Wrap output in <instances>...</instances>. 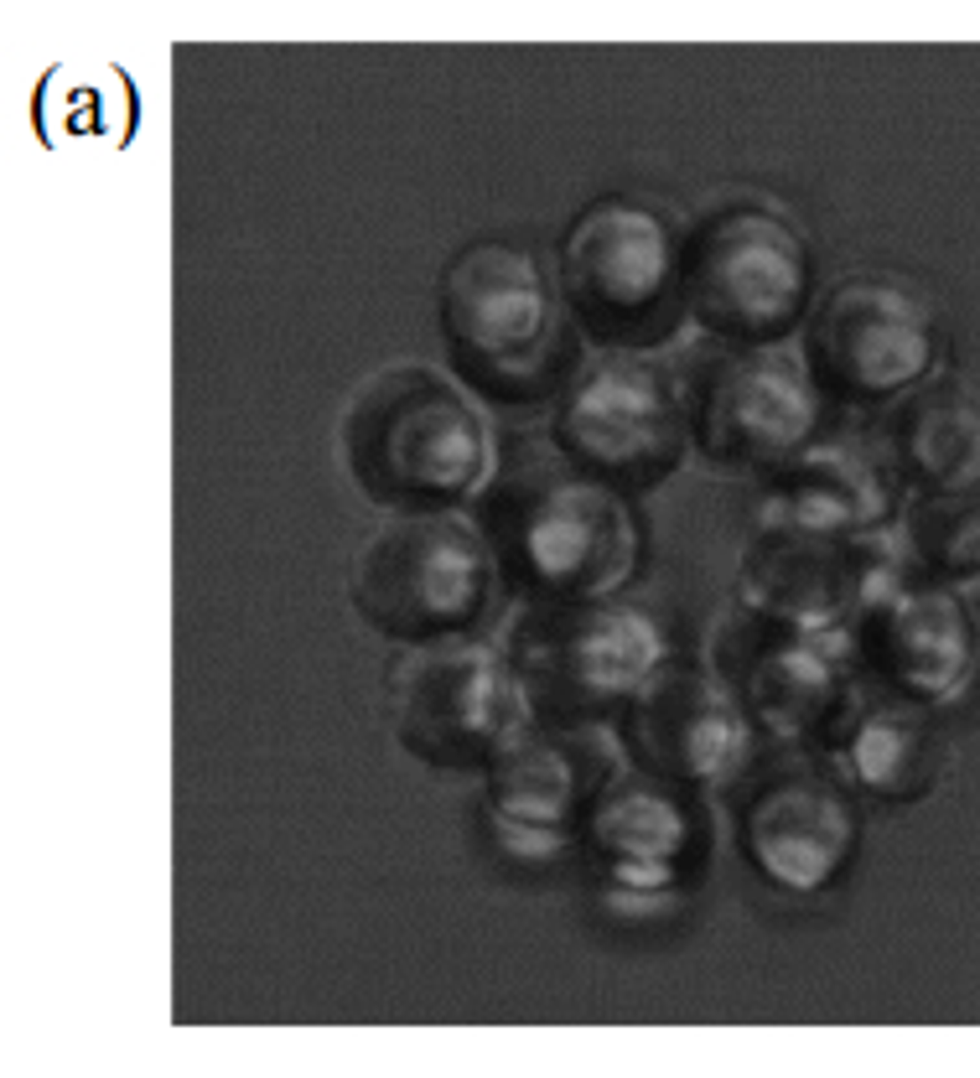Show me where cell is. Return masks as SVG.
Instances as JSON below:
<instances>
[{
  "instance_id": "obj_1",
  "label": "cell",
  "mask_w": 980,
  "mask_h": 1078,
  "mask_svg": "<svg viewBox=\"0 0 980 1078\" xmlns=\"http://www.w3.org/2000/svg\"><path fill=\"white\" fill-rule=\"evenodd\" d=\"M343 467L385 513H441L488 487L493 446L477 399L431 363H389L343 405Z\"/></svg>"
},
{
  "instance_id": "obj_2",
  "label": "cell",
  "mask_w": 980,
  "mask_h": 1078,
  "mask_svg": "<svg viewBox=\"0 0 980 1078\" xmlns=\"http://www.w3.org/2000/svg\"><path fill=\"white\" fill-rule=\"evenodd\" d=\"M477 529L519 601H596L633 575L638 535L623 498L565 456L524 462L477 493Z\"/></svg>"
},
{
  "instance_id": "obj_3",
  "label": "cell",
  "mask_w": 980,
  "mask_h": 1078,
  "mask_svg": "<svg viewBox=\"0 0 980 1078\" xmlns=\"http://www.w3.org/2000/svg\"><path fill=\"white\" fill-rule=\"evenodd\" d=\"M436 322L451 363L488 399H539L561 384L565 317L530 249H462L441 270Z\"/></svg>"
},
{
  "instance_id": "obj_4",
  "label": "cell",
  "mask_w": 980,
  "mask_h": 1078,
  "mask_svg": "<svg viewBox=\"0 0 980 1078\" xmlns=\"http://www.w3.org/2000/svg\"><path fill=\"white\" fill-rule=\"evenodd\" d=\"M504 659L545 726H592L623 711L664 664L644 612L618 601H519L504 623Z\"/></svg>"
},
{
  "instance_id": "obj_5",
  "label": "cell",
  "mask_w": 980,
  "mask_h": 1078,
  "mask_svg": "<svg viewBox=\"0 0 980 1078\" xmlns=\"http://www.w3.org/2000/svg\"><path fill=\"white\" fill-rule=\"evenodd\" d=\"M498 586L493 550L462 513H389L358 550L348 597L353 612L389 643L467 638Z\"/></svg>"
},
{
  "instance_id": "obj_6",
  "label": "cell",
  "mask_w": 980,
  "mask_h": 1078,
  "mask_svg": "<svg viewBox=\"0 0 980 1078\" xmlns=\"http://www.w3.org/2000/svg\"><path fill=\"white\" fill-rule=\"evenodd\" d=\"M814 291L809 249L768 203H732L695 223L680 249L684 317L716 342L773 348L804 322Z\"/></svg>"
},
{
  "instance_id": "obj_7",
  "label": "cell",
  "mask_w": 980,
  "mask_h": 1078,
  "mask_svg": "<svg viewBox=\"0 0 980 1078\" xmlns=\"http://www.w3.org/2000/svg\"><path fill=\"white\" fill-rule=\"evenodd\" d=\"M550 436L565 462L602 487L649 493L690 446L680 374L638 348H602L565 384Z\"/></svg>"
},
{
  "instance_id": "obj_8",
  "label": "cell",
  "mask_w": 980,
  "mask_h": 1078,
  "mask_svg": "<svg viewBox=\"0 0 980 1078\" xmlns=\"http://www.w3.org/2000/svg\"><path fill=\"white\" fill-rule=\"evenodd\" d=\"M675 374L690 446L716 472H773L778 462L799 456L820 420V390L809 368L778 342H711L695 348Z\"/></svg>"
},
{
  "instance_id": "obj_9",
  "label": "cell",
  "mask_w": 980,
  "mask_h": 1078,
  "mask_svg": "<svg viewBox=\"0 0 980 1078\" xmlns=\"http://www.w3.org/2000/svg\"><path fill=\"white\" fill-rule=\"evenodd\" d=\"M389 720L416 762L473 773L530 726V700L504 648L477 638L420 643L389 669Z\"/></svg>"
},
{
  "instance_id": "obj_10",
  "label": "cell",
  "mask_w": 980,
  "mask_h": 1078,
  "mask_svg": "<svg viewBox=\"0 0 980 1078\" xmlns=\"http://www.w3.org/2000/svg\"><path fill=\"white\" fill-rule=\"evenodd\" d=\"M565 311L607 348H649L684 311L669 223L644 203H596L561 244Z\"/></svg>"
},
{
  "instance_id": "obj_11",
  "label": "cell",
  "mask_w": 980,
  "mask_h": 1078,
  "mask_svg": "<svg viewBox=\"0 0 980 1078\" xmlns=\"http://www.w3.org/2000/svg\"><path fill=\"white\" fill-rule=\"evenodd\" d=\"M716 680L742 720L789 747H840L862 720L851 659L835 632H799L742 612L711 643Z\"/></svg>"
},
{
  "instance_id": "obj_12",
  "label": "cell",
  "mask_w": 980,
  "mask_h": 1078,
  "mask_svg": "<svg viewBox=\"0 0 980 1078\" xmlns=\"http://www.w3.org/2000/svg\"><path fill=\"white\" fill-rule=\"evenodd\" d=\"M612 773V752L587 726H524L482 768V819L514 861H550L581 840V819Z\"/></svg>"
},
{
  "instance_id": "obj_13",
  "label": "cell",
  "mask_w": 980,
  "mask_h": 1078,
  "mask_svg": "<svg viewBox=\"0 0 980 1078\" xmlns=\"http://www.w3.org/2000/svg\"><path fill=\"white\" fill-rule=\"evenodd\" d=\"M934 358V322L903 286L856 275L814 306L804 327V368L840 405H882L908 394Z\"/></svg>"
},
{
  "instance_id": "obj_14",
  "label": "cell",
  "mask_w": 980,
  "mask_h": 1078,
  "mask_svg": "<svg viewBox=\"0 0 980 1078\" xmlns=\"http://www.w3.org/2000/svg\"><path fill=\"white\" fill-rule=\"evenodd\" d=\"M892 575V544L877 535L752 524L737 566V607L799 632H840Z\"/></svg>"
},
{
  "instance_id": "obj_15",
  "label": "cell",
  "mask_w": 980,
  "mask_h": 1078,
  "mask_svg": "<svg viewBox=\"0 0 980 1078\" xmlns=\"http://www.w3.org/2000/svg\"><path fill=\"white\" fill-rule=\"evenodd\" d=\"M701 819L669 783L618 768L581 819V845L602 881V902L628 918H653L684 902Z\"/></svg>"
},
{
  "instance_id": "obj_16",
  "label": "cell",
  "mask_w": 980,
  "mask_h": 1078,
  "mask_svg": "<svg viewBox=\"0 0 980 1078\" xmlns=\"http://www.w3.org/2000/svg\"><path fill=\"white\" fill-rule=\"evenodd\" d=\"M732 845L778 892H820L856 845L846 793L814 768H778L752 778L732 808Z\"/></svg>"
},
{
  "instance_id": "obj_17",
  "label": "cell",
  "mask_w": 980,
  "mask_h": 1078,
  "mask_svg": "<svg viewBox=\"0 0 980 1078\" xmlns=\"http://www.w3.org/2000/svg\"><path fill=\"white\" fill-rule=\"evenodd\" d=\"M623 762L669 788L716 783L742 752V711L716 674L659 669L618 716Z\"/></svg>"
},
{
  "instance_id": "obj_18",
  "label": "cell",
  "mask_w": 980,
  "mask_h": 1078,
  "mask_svg": "<svg viewBox=\"0 0 980 1078\" xmlns=\"http://www.w3.org/2000/svg\"><path fill=\"white\" fill-rule=\"evenodd\" d=\"M856 659L903 700H950L970 674V623L944 586L892 575L856 617Z\"/></svg>"
},
{
  "instance_id": "obj_19",
  "label": "cell",
  "mask_w": 980,
  "mask_h": 1078,
  "mask_svg": "<svg viewBox=\"0 0 980 1078\" xmlns=\"http://www.w3.org/2000/svg\"><path fill=\"white\" fill-rule=\"evenodd\" d=\"M892 509V467L866 446H809L763 472L757 529H825V535H871Z\"/></svg>"
},
{
  "instance_id": "obj_20",
  "label": "cell",
  "mask_w": 980,
  "mask_h": 1078,
  "mask_svg": "<svg viewBox=\"0 0 980 1078\" xmlns=\"http://www.w3.org/2000/svg\"><path fill=\"white\" fill-rule=\"evenodd\" d=\"M877 451L892 478L919 493H960L980 482V405L954 384L903 394L877 430Z\"/></svg>"
},
{
  "instance_id": "obj_21",
  "label": "cell",
  "mask_w": 980,
  "mask_h": 1078,
  "mask_svg": "<svg viewBox=\"0 0 980 1078\" xmlns=\"http://www.w3.org/2000/svg\"><path fill=\"white\" fill-rule=\"evenodd\" d=\"M840 762L871 799L908 804L939 783V736L908 711H862L840 742Z\"/></svg>"
},
{
  "instance_id": "obj_22",
  "label": "cell",
  "mask_w": 980,
  "mask_h": 1078,
  "mask_svg": "<svg viewBox=\"0 0 980 1078\" xmlns=\"http://www.w3.org/2000/svg\"><path fill=\"white\" fill-rule=\"evenodd\" d=\"M908 550L934 581L980 591V493H934L908 513Z\"/></svg>"
}]
</instances>
